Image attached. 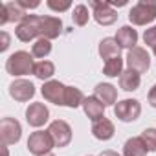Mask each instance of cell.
<instances>
[{"mask_svg": "<svg viewBox=\"0 0 156 156\" xmlns=\"http://www.w3.org/2000/svg\"><path fill=\"white\" fill-rule=\"evenodd\" d=\"M9 96L19 103H26L35 96V85L28 79H15L9 85Z\"/></svg>", "mask_w": 156, "mask_h": 156, "instance_id": "cell-12", "label": "cell"}, {"mask_svg": "<svg viewBox=\"0 0 156 156\" xmlns=\"http://www.w3.org/2000/svg\"><path fill=\"white\" fill-rule=\"evenodd\" d=\"M22 138V125L15 119V118H2L0 121V140L2 145L9 147L19 143Z\"/></svg>", "mask_w": 156, "mask_h": 156, "instance_id": "cell-5", "label": "cell"}, {"mask_svg": "<svg viewBox=\"0 0 156 156\" xmlns=\"http://www.w3.org/2000/svg\"><path fill=\"white\" fill-rule=\"evenodd\" d=\"M17 2L20 4V8L22 9H35V8H39L41 6V2H39V0H31V2H30V0H17Z\"/></svg>", "mask_w": 156, "mask_h": 156, "instance_id": "cell-30", "label": "cell"}, {"mask_svg": "<svg viewBox=\"0 0 156 156\" xmlns=\"http://www.w3.org/2000/svg\"><path fill=\"white\" fill-rule=\"evenodd\" d=\"M125 61H127V68L132 70V72H136V73H140V75L145 73L151 68V55L141 46H136V48L129 50Z\"/></svg>", "mask_w": 156, "mask_h": 156, "instance_id": "cell-6", "label": "cell"}, {"mask_svg": "<svg viewBox=\"0 0 156 156\" xmlns=\"http://www.w3.org/2000/svg\"><path fill=\"white\" fill-rule=\"evenodd\" d=\"M140 85H141V75L129 70V68L119 75V88L125 92H134L140 88Z\"/></svg>", "mask_w": 156, "mask_h": 156, "instance_id": "cell-20", "label": "cell"}, {"mask_svg": "<svg viewBox=\"0 0 156 156\" xmlns=\"http://www.w3.org/2000/svg\"><path fill=\"white\" fill-rule=\"evenodd\" d=\"M156 19V2L154 0H140L129 11V20L134 26H147Z\"/></svg>", "mask_w": 156, "mask_h": 156, "instance_id": "cell-2", "label": "cell"}, {"mask_svg": "<svg viewBox=\"0 0 156 156\" xmlns=\"http://www.w3.org/2000/svg\"><path fill=\"white\" fill-rule=\"evenodd\" d=\"M147 101H149V105H151L152 108H156V85H152V88L149 90V94H147Z\"/></svg>", "mask_w": 156, "mask_h": 156, "instance_id": "cell-31", "label": "cell"}, {"mask_svg": "<svg viewBox=\"0 0 156 156\" xmlns=\"http://www.w3.org/2000/svg\"><path fill=\"white\" fill-rule=\"evenodd\" d=\"M94 96L105 107H110V105H116L118 103V90L110 83H98L96 88H94Z\"/></svg>", "mask_w": 156, "mask_h": 156, "instance_id": "cell-15", "label": "cell"}, {"mask_svg": "<svg viewBox=\"0 0 156 156\" xmlns=\"http://www.w3.org/2000/svg\"><path fill=\"white\" fill-rule=\"evenodd\" d=\"M51 53V41L48 39H37L33 44H31V55L44 61V57H48Z\"/></svg>", "mask_w": 156, "mask_h": 156, "instance_id": "cell-25", "label": "cell"}, {"mask_svg": "<svg viewBox=\"0 0 156 156\" xmlns=\"http://www.w3.org/2000/svg\"><path fill=\"white\" fill-rule=\"evenodd\" d=\"M41 94L42 98L48 101V103H53V105H59V107H64V94H66V85H62L61 81H46L41 88Z\"/></svg>", "mask_w": 156, "mask_h": 156, "instance_id": "cell-10", "label": "cell"}, {"mask_svg": "<svg viewBox=\"0 0 156 156\" xmlns=\"http://www.w3.org/2000/svg\"><path fill=\"white\" fill-rule=\"evenodd\" d=\"M46 156H55V154H51V152H50V154H46Z\"/></svg>", "mask_w": 156, "mask_h": 156, "instance_id": "cell-35", "label": "cell"}, {"mask_svg": "<svg viewBox=\"0 0 156 156\" xmlns=\"http://www.w3.org/2000/svg\"><path fill=\"white\" fill-rule=\"evenodd\" d=\"M53 140L48 130H35L28 138V151L33 156H46L53 149Z\"/></svg>", "mask_w": 156, "mask_h": 156, "instance_id": "cell-4", "label": "cell"}, {"mask_svg": "<svg viewBox=\"0 0 156 156\" xmlns=\"http://www.w3.org/2000/svg\"><path fill=\"white\" fill-rule=\"evenodd\" d=\"M46 6L51 9V11H57V13H62V11H68L72 8V2L64 0V2H55V0H48Z\"/></svg>", "mask_w": 156, "mask_h": 156, "instance_id": "cell-28", "label": "cell"}, {"mask_svg": "<svg viewBox=\"0 0 156 156\" xmlns=\"http://www.w3.org/2000/svg\"><path fill=\"white\" fill-rule=\"evenodd\" d=\"M62 33V20L59 17L44 15L41 17V39L53 41Z\"/></svg>", "mask_w": 156, "mask_h": 156, "instance_id": "cell-13", "label": "cell"}, {"mask_svg": "<svg viewBox=\"0 0 156 156\" xmlns=\"http://www.w3.org/2000/svg\"><path fill=\"white\" fill-rule=\"evenodd\" d=\"M48 132L53 140L55 147H66L72 141V127L64 121V119H55L50 123Z\"/></svg>", "mask_w": 156, "mask_h": 156, "instance_id": "cell-8", "label": "cell"}, {"mask_svg": "<svg viewBox=\"0 0 156 156\" xmlns=\"http://www.w3.org/2000/svg\"><path fill=\"white\" fill-rule=\"evenodd\" d=\"M85 96L79 88L75 87H66V94H64V107L68 108H77V107H83Z\"/></svg>", "mask_w": 156, "mask_h": 156, "instance_id": "cell-23", "label": "cell"}, {"mask_svg": "<svg viewBox=\"0 0 156 156\" xmlns=\"http://www.w3.org/2000/svg\"><path fill=\"white\" fill-rule=\"evenodd\" d=\"M53 73H55V64L51 62V61H37L35 62V68H33V75L37 77V79H41V81H51V77H53Z\"/></svg>", "mask_w": 156, "mask_h": 156, "instance_id": "cell-22", "label": "cell"}, {"mask_svg": "<svg viewBox=\"0 0 156 156\" xmlns=\"http://www.w3.org/2000/svg\"><path fill=\"white\" fill-rule=\"evenodd\" d=\"M123 64H125V61L121 59V55L119 57H114V59H108L103 64V73L107 77H119L125 72L123 70Z\"/></svg>", "mask_w": 156, "mask_h": 156, "instance_id": "cell-24", "label": "cell"}, {"mask_svg": "<svg viewBox=\"0 0 156 156\" xmlns=\"http://www.w3.org/2000/svg\"><path fill=\"white\" fill-rule=\"evenodd\" d=\"M98 51H99V57L108 61V59H114V57H119L121 53V46L118 44V41L114 37H105L99 46H98Z\"/></svg>", "mask_w": 156, "mask_h": 156, "instance_id": "cell-19", "label": "cell"}, {"mask_svg": "<svg viewBox=\"0 0 156 156\" xmlns=\"http://www.w3.org/2000/svg\"><path fill=\"white\" fill-rule=\"evenodd\" d=\"M90 8L94 9L92 17L99 26H110L118 20V11L108 2H90Z\"/></svg>", "mask_w": 156, "mask_h": 156, "instance_id": "cell-9", "label": "cell"}, {"mask_svg": "<svg viewBox=\"0 0 156 156\" xmlns=\"http://www.w3.org/2000/svg\"><path fill=\"white\" fill-rule=\"evenodd\" d=\"M140 114H141V105L138 99H121L114 105V116L123 123L136 121Z\"/></svg>", "mask_w": 156, "mask_h": 156, "instance_id": "cell-7", "label": "cell"}, {"mask_svg": "<svg viewBox=\"0 0 156 156\" xmlns=\"http://www.w3.org/2000/svg\"><path fill=\"white\" fill-rule=\"evenodd\" d=\"M28 17V11L20 8V4L17 2H4L0 4V26H4L8 22H22Z\"/></svg>", "mask_w": 156, "mask_h": 156, "instance_id": "cell-11", "label": "cell"}, {"mask_svg": "<svg viewBox=\"0 0 156 156\" xmlns=\"http://www.w3.org/2000/svg\"><path fill=\"white\" fill-rule=\"evenodd\" d=\"M140 138L143 140V143H145V147H147L149 152H156V129H154V127L145 129V130L140 134Z\"/></svg>", "mask_w": 156, "mask_h": 156, "instance_id": "cell-27", "label": "cell"}, {"mask_svg": "<svg viewBox=\"0 0 156 156\" xmlns=\"http://www.w3.org/2000/svg\"><path fill=\"white\" fill-rule=\"evenodd\" d=\"M105 105L96 98V96H88V98H85V101H83V110H85V114H87V118L94 123V121H98V119H101V118H105Z\"/></svg>", "mask_w": 156, "mask_h": 156, "instance_id": "cell-16", "label": "cell"}, {"mask_svg": "<svg viewBox=\"0 0 156 156\" xmlns=\"http://www.w3.org/2000/svg\"><path fill=\"white\" fill-rule=\"evenodd\" d=\"M114 39L118 41V44L121 46V50H132L138 44V31L132 26H121L116 31Z\"/></svg>", "mask_w": 156, "mask_h": 156, "instance_id": "cell-17", "label": "cell"}, {"mask_svg": "<svg viewBox=\"0 0 156 156\" xmlns=\"http://www.w3.org/2000/svg\"><path fill=\"white\" fill-rule=\"evenodd\" d=\"M33 68H35L33 55L30 51H24V50H19V51L11 53L6 61V72L13 77L30 75V73H33Z\"/></svg>", "mask_w": 156, "mask_h": 156, "instance_id": "cell-1", "label": "cell"}, {"mask_svg": "<svg viewBox=\"0 0 156 156\" xmlns=\"http://www.w3.org/2000/svg\"><path fill=\"white\" fill-rule=\"evenodd\" d=\"M48 119H50V110H48V107H46L44 103H31V105L26 108V121H28L31 127L39 129V127H42Z\"/></svg>", "mask_w": 156, "mask_h": 156, "instance_id": "cell-14", "label": "cell"}, {"mask_svg": "<svg viewBox=\"0 0 156 156\" xmlns=\"http://www.w3.org/2000/svg\"><path fill=\"white\" fill-rule=\"evenodd\" d=\"M152 53H154V57H156V46H154V48H152Z\"/></svg>", "mask_w": 156, "mask_h": 156, "instance_id": "cell-34", "label": "cell"}, {"mask_svg": "<svg viewBox=\"0 0 156 156\" xmlns=\"http://www.w3.org/2000/svg\"><path fill=\"white\" fill-rule=\"evenodd\" d=\"M15 35L20 42H35L41 39V15H28L15 28Z\"/></svg>", "mask_w": 156, "mask_h": 156, "instance_id": "cell-3", "label": "cell"}, {"mask_svg": "<svg viewBox=\"0 0 156 156\" xmlns=\"http://www.w3.org/2000/svg\"><path fill=\"white\" fill-rule=\"evenodd\" d=\"M99 156H121V154H118L116 151H110V149H108V151H103Z\"/></svg>", "mask_w": 156, "mask_h": 156, "instance_id": "cell-33", "label": "cell"}, {"mask_svg": "<svg viewBox=\"0 0 156 156\" xmlns=\"http://www.w3.org/2000/svg\"><path fill=\"white\" fill-rule=\"evenodd\" d=\"M88 19H90V11H88V8L85 4H77L73 8V11H72V22L75 26H79V28L87 26L88 24Z\"/></svg>", "mask_w": 156, "mask_h": 156, "instance_id": "cell-26", "label": "cell"}, {"mask_svg": "<svg viewBox=\"0 0 156 156\" xmlns=\"http://www.w3.org/2000/svg\"><path fill=\"white\" fill-rule=\"evenodd\" d=\"M143 41H145V44L151 46V48L156 46V26H151L149 30H145V33H143Z\"/></svg>", "mask_w": 156, "mask_h": 156, "instance_id": "cell-29", "label": "cell"}, {"mask_svg": "<svg viewBox=\"0 0 156 156\" xmlns=\"http://www.w3.org/2000/svg\"><path fill=\"white\" fill-rule=\"evenodd\" d=\"M9 48V35L8 31H2V46H0V51H6Z\"/></svg>", "mask_w": 156, "mask_h": 156, "instance_id": "cell-32", "label": "cell"}, {"mask_svg": "<svg viewBox=\"0 0 156 156\" xmlns=\"http://www.w3.org/2000/svg\"><path fill=\"white\" fill-rule=\"evenodd\" d=\"M147 147L140 136H132L123 145V156H147Z\"/></svg>", "mask_w": 156, "mask_h": 156, "instance_id": "cell-21", "label": "cell"}, {"mask_svg": "<svg viewBox=\"0 0 156 156\" xmlns=\"http://www.w3.org/2000/svg\"><path fill=\"white\" fill-rule=\"evenodd\" d=\"M116 129H114V123L108 119V118H101L98 121L92 123V136L96 140H101V141H108L112 136H114Z\"/></svg>", "mask_w": 156, "mask_h": 156, "instance_id": "cell-18", "label": "cell"}]
</instances>
